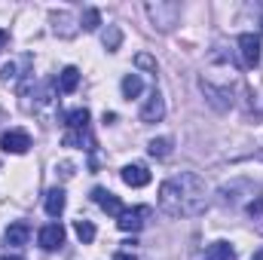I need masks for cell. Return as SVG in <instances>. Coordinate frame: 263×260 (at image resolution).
Listing matches in <instances>:
<instances>
[{"label": "cell", "mask_w": 263, "mask_h": 260, "mask_svg": "<svg viewBox=\"0 0 263 260\" xmlns=\"http://www.w3.org/2000/svg\"><path fill=\"white\" fill-rule=\"evenodd\" d=\"M251 260H263V248H260V251H257V254H254Z\"/></svg>", "instance_id": "26"}, {"label": "cell", "mask_w": 263, "mask_h": 260, "mask_svg": "<svg viewBox=\"0 0 263 260\" xmlns=\"http://www.w3.org/2000/svg\"><path fill=\"white\" fill-rule=\"evenodd\" d=\"M73 233H77V239H80L83 245H89V242L95 239V224H92V220H86V217H80V220L73 224Z\"/></svg>", "instance_id": "18"}, {"label": "cell", "mask_w": 263, "mask_h": 260, "mask_svg": "<svg viewBox=\"0 0 263 260\" xmlns=\"http://www.w3.org/2000/svg\"><path fill=\"white\" fill-rule=\"evenodd\" d=\"M239 55L245 67H257L260 65V37L254 34H242L239 37Z\"/></svg>", "instance_id": "5"}, {"label": "cell", "mask_w": 263, "mask_h": 260, "mask_svg": "<svg viewBox=\"0 0 263 260\" xmlns=\"http://www.w3.org/2000/svg\"><path fill=\"white\" fill-rule=\"evenodd\" d=\"M150 22L159 28V31H172L181 18V3H165V0H156V3H147L144 6Z\"/></svg>", "instance_id": "2"}, {"label": "cell", "mask_w": 263, "mask_h": 260, "mask_svg": "<svg viewBox=\"0 0 263 260\" xmlns=\"http://www.w3.org/2000/svg\"><path fill=\"white\" fill-rule=\"evenodd\" d=\"M141 92H144V80H141L138 73H126V77H123V95H126V98H138Z\"/></svg>", "instance_id": "17"}, {"label": "cell", "mask_w": 263, "mask_h": 260, "mask_svg": "<svg viewBox=\"0 0 263 260\" xmlns=\"http://www.w3.org/2000/svg\"><path fill=\"white\" fill-rule=\"evenodd\" d=\"M55 169H62V178H70V175H73V165H70V162H62V165H55Z\"/></svg>", "instance_id": "23"}, {"label": "cell", "mask_w": 263, "mask_h": 260, "mask_svg": "<svg viewBox=\"0 0 263 260\" xmlns=\"http://www.w3.org/2000/svg\"><path fill=\"white\" fill-rule=\"evenodd\" d=\"M65 147H80V150H92L95 147V138L89 129H67L65 132Z\"/></svg>", "instance_id": "12"}, {"label": "cell", "mask_w": 263, "mask_h": 260, "mask_svg": "<svg viewBox=\"0 0 263 260\" xmlns=\"http://www.w3.org/2000/svg\"><path fill=\"white\" fill-rule=\"evenodd\" d=\"M120 175H123V181H126L129 187H147V184H150V172H147V165H141V162L126 165Z\"/></svg>", "instance_id": "11"}, {"label": "cell", "mask_w": 263, "mask_h": 260, "mask_svg": "<svg viewBox=\"0 0 263 260\" xmlns=\"http://www.w3.org/2000/svg\"><path fill=\"white\" fill-rule=\"evenodd\" d=\"M98 25H101V12L98 9H86L83 12V28L86 31H98Z\"/></svg>", "instance_id": "21"}, {"label": "cell", "mask_w": 263, "mask_h": 260, "mask_svg": "<svg viewBox=\"0 0 263 260\" xmlns=\"http://www.w3.org/2000/svg\"><path fill=\"white\" fill-rule=\"evenodd\" d=\"M49 18H52V31H55L59 37H65V40H70V37H73V34L80 31L77 18H73V15H70L67 9H55V12H52Z\"/></svg>", "instance_id": "6"}, {"label": "cell", "mask_w": 263, "mask_h": 260, "mask_svg": "<svg viewBox=\"0 0 263 260\" xmlns=\"http://www.w3.org/2000/svg\"><path fill=\"white\" fill-rule=\"evenodd\" d=\"M205 260H236V248L230 242H214V245H208Z\"/></svg>", "instance_id": "15"}, {"label": "cell", "mask_w": 263, "mask_h": 260, "mask_svg": "<svg viewBox=\"0 0 263 260\" xmlns=\"http://www.w3.org/2000/svg\"><path fill=\"white\" fill-rule=\"evenodd\" d=\"M80 86V70L73 65H67L62 73H59V92H65V95H70L73 89Z\"/></svg>", "instance_id": "14"}, {"label": "cell", "mask_w": 263, "mask_h": 260, "mask_svg": "<svg viewBox=\"0 0 263 260\" xmlns=\"http://www.w3.org/2000/svg\"><path fill=\"white\" fill-rule=\"evenodd\" d=\"M101 43H104V49H107V52H117V49H120V43H123V31H120L117 25H107V31L101 34Z\"/></svg>", "instance_id": "16"}, {"label": "cell", "mask_w": 263, "mask_h": 260, "mask_svg": "<svg viewBox=\"0 0 263 260\" xmlns=\"http://www.w3.org/2000/svg\"><path fill=\"white\" fill-rule=\"evenodd\" d=\"M159 208L168 217H193L208 208V187L193 172H181L159 187Z\"/></svg>", "instance_id": "1"}, {"label": "cell", "mask_w": 263, "mask_h": 260, "mask_svg": "<svg viewBox=\"0 0 263 260\" xmlns=\"http://www.w3.org/2000/svg\"><path fill=\"white\" fill-rule=\"evenodd\" d=\"M114 260H135V254H132V251H117Z\"/></svg>", "instance_id": "24"}, {"label": "cell", "mask_w": 263, "mask_h": 260, "mask_svg": "<svg viewBox=\"0 0 263 260\" xmlns=\"http://www.w3.org/2000/svg\"><path fill=\"white\" fill-rule=\"evenodd\" d=\"M260 31H263V18H260Z\"/></svg>", "instance_id": "28"}, {"label": "cell", "mask_w": 263, "mask_h": 260, "mask_svg": "<svg viewBox=\"0 0 263 260\" xmlns=\"http://www.w3.org/2000/svg\"><path fill=\"white\" fill-rule=\"evenodd\" d=\"M162 117H165V101H162L159 92H153L147 98V104L141 107V123H159Z\"/></svg>", "instance_id": "9"}, {"label": "cell", "mask_w": 263, "mask_h": 260, "mask_svg": "<svg viewBox=\"0 0 263 260\" xmlns=\"http://www.w3.org/2000/svg\"><path fill=\"white\" fill-rule=\"evenodd\" d=\"M0 83H9V86H15V83H18V65H15V62L0 65Z\"/></svg>", "instance_id": "20"}, {"label": "cell", "mask_w": 263, "mask_h": 260, "mask_svg": "<svg viewBox=\"0 0 263 260\" xmlns=\"http://www.w3.org/2000/svg\"><path fill=\"white\" fill-rule=\"evenodd\" d=\"M28 236H31V227L25 220H15L6 227V245L9 248H25L28 245Z\"/></svg>", "instance_id": "10"}, {"label": "cell", "mask_w": 263, "mask_h": 260, "mask_svg": "<svg viewBox=\"0 0 263 260\" xmlns=\"http://www.w3.org/2000/svg\"><path fill=\"white\" fill-rule=\"evenodd\" d=\"M147 150H150V156H156V159H165V156L172 153V138H153Z\"/></svg>", "instance_id": "19"}, {"label": "cell", "mask_w": 263, "mask_h": 260, "mask_svg": "<svg viewBox=\"0 0 263 260\" xmlns=\"http://www.w3.org/2000/svg\"><path fill=\"white\" fill-rule=\"evenodd\" d=\"M150 208L147 205H135V208H123V214L117 217V227L123 230V233H138V230H144L147 227V220H150Z\"/></svg>", "instance_id": "3"}, {"label": "cell", "mask_w": 263, "mask_h": 260, "mask_svg": "<svg viewBox=\"0 0 263 260\" xmlns=\"http://www.w3.org/2000/svg\"><path fill=\"white\" fill-rule=\"evenodd\" d=\"M65 190L62 187H52L49 193H46V214L49 217H62V211H65Z\"/></svg>", "instance_id": "13"}, {"label": "cell", "mask_w": 263, "mask_h": 260, "mask_svg": "<svg viewBox=\"0 0 263 260\" xmlns=\"http://www.w3.org/2000/svg\"><path fill=\"white\" fill-rule=\"evenodd\" d=\"M65 245V227L62 224H46L40 230V248L43 251H59Z\"/></svg>", "instance_id": "7"}, {"label": "cell", "mask_w": 263, "mask_h": 260, "mask_svg": "<svg viewBox=\"0 0 263 260\" xmlns=\"http://www.w3.org/2000/svg\"><path fill=\"white\" fill-rule=\"evenodd\" d=\"M6 43H9V31H3V28H0V49H3Z\"/></svg>", "instance_id": "25"}, {"label": "cell", "mask_w": 263, "mask_h": 260, "mask_svg": "<svg viewBox=\"0 0 263 260\" xmlns=\"http://www.w3.org/2000/svg\"><path fill=\"white\" fill-rule=\"evenodd\" d=\"M0 260H22V257H9V254H3V257H0Z\"/></svg>", "instance_id": "27"}, {"label": "cell", "mask_w": 263, "mask_h": 260, "mask_svg": "<svg viewBox=\"0 0 263 260\" xmlns=\"http://www.w3.org/2000/svg\"><path fill=\"white\" fill-rule=\"evenodd\" d=\"M135 65L144 67V70H150V73H156V62H153L147 52H138V55H135Z\"/></svg>", "instance_id": "22"}, {"label": "cell", "mask_w": 263, "mask_h": 260, "mask_svg": "<svg viewBox=\"0 0 263 260\" xmlns=\"http://www.w3.org/2000/svg\"><path fill=\"white\" fill-rule=\"evenodd\" d=\"M0 147L6 150V153H15V156H22V153H28L31 150V135L22 129H9L0 135Z\"/></svg>", "instance_id": "4"}, {"label": "cell", "mask_w": 263, "mask_h": 260, "mask_svg": "<svg viewBox=\"0 0 263 260\" xmlns=\"http://www.w3.org/2000/svg\"><path fill=\"white\" fill-rule=\"evenodd\" d=\"M92 199H95V202H98V208H101V211H107L110 217H120V214H123V202L110 193V190L95 187V190H92Z\"/></svg>", "instance_id": "8"}]
</instances>
